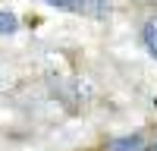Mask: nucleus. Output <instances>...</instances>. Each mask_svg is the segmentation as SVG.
Listing matches in <instances>:
<instances>
[{
	"label": "nucleus",
	"instance_id": "obj_1",
	"mask_svg": "<svg viewBox=\"0 0 157 151\" xmlns=\"http://www.w3.org/2000/svg\"><path fill=\"white\" fill-rule=\"evenodd\" d=\"M44 3L57 6V10L82 13V16H107V13H110V3H107V0H44Z\"/></svg>",
	"mask_w": 157,
	"mask_h": 151
},
{
	"label": "nucleus",
	"instance_id": "obj_2",
	"mask_svg": "<svg viewBox=\"0 0 157 151\" xmlns=\"http://www.w3.org/2000/svg\"><path fill=\"white\" fill-rule=\"evenodd\" d=\"M141 41H145L148 54L157 60V16H151V19L145 22V29H141Z\"/></svg>",
	"mask_w": 157,
	"mask_h": 151
},
{
	"label": "nucleus",
	"instance_id": "obj_3",
	"mask_svg": "<svg viewBox=\"0 0 157 151\" xmlns=\"http://www.w3.org/2000/svg\"><path fill=\"white\" fill-rule=\"evenodd\" d=\"M110 151H145V138L141 135H126V138H116L110 145Z\"/></svg>",
	"mask_w": 157,
	"mask_h": 151
},
{
	"label": "nucleus",
	"instance_id": "obj_4",
	"mask_svg": "<svg viewBox=\"0 0 157 151\" xmlns=\"http://www.w3.org/2000/svg\"><path fill=\"white\" fill-rule=\"evenodd\" d=\"M19 29V19L13 13H0V35H13Z\"/></svg>",
	"mask_w": 157,
	"mask_h": 151
},
{
	"label": "nucleus",
	"instance_id": "obj_5",
	"mask_svg": "<svg viewBox=\"0 0 157 151\" xmlns=\"http://www.w3.org/2000/svg\"><path fill=\"white\" fill-rule=\"evenodd\" d=\"M148 3H157V0H148Z\"/></svg>",
	"mask_w": 157,
	"mask_h": 151
}]
</instances>
